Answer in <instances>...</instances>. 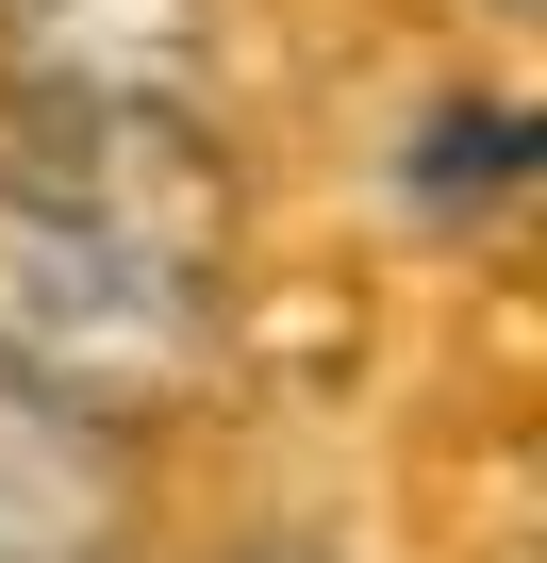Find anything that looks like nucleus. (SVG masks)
<instances>
[{
  "label": "nucleus",
  "instance_id": "423d86ee",
  "mask_svg": "<svg viewBox=\"0 0 547 563\" xmlns=\"http://www.w3.org/2000/svg\"><path fill=\"white\" fill-rule=\"evenodd\" d=\"M232 563H316V547H232Z\"/></svg>",
  "mask_w": 547,
  "mask_h": 563
},
{
  "label": "nucleus",
  "instance_id": "0eeeda50",
  "mask_svg": "<svg viewBox=\"0 0 547 563\" xmlns=\"http://www.w3.org/2000/svg\"><path fill=\"white\" fill-rule=\"evenodd\" d=\"M497 18H530V0H497Z\"/></svg>",
  "mask_w": 547,
  "mask_h": 563
},
{
  "label": "nucleus",
  "instance_id": "f03ea898",
  "mask_svg": "<svg viewBox=\"0 0 547 563\" xmlns=\"http://www.w3.org/2000/svg\"><path fill=\"white\" fill-rule=\"evenodd\" d=\"M0 216H51V232L216 282L232 265V150L183 100H0Z\"/></svg>",
  "mask_w": 547,
  "mask_h": 563
},
{
  "label": "nucleus",
  "instance_id": "f257e3e1",
  "mask_svg": "<svg viewBox=\"0 0 547 563\" xmlns=\"http://www.w3.org/2000/svg\"><path fill=\"white\" fill-rule=\"evenodd\" d=\"M0 365L84 398L100 431H133L216 365V282L100 249V232H51V216H0Z\"/></svg>",
  "mask_w": 547,
  "mask_h": 563
},
{
  "label": "nucleus",
  "instance_id": "39448f33",
  "mask_svg": "<svg viewBox=\"0 0 547 563\" xmlns=\"http://www.w3.org/2000/svg\"><path fill=\"white\" fill-rule=\"evenodd\" d=\"M514 166H530V117H514V100H448V117L398 150V216H497Z\"/></svg>",
  "mask_w": 547,
  "mask_h": 563
},
{
  "label": "nucleus",
  "instance_id": "20e7f679",
  "mask_svg": "<svg viewBox=\"0 0 547 563\" xmlns=\"http://www.w3.org/2000/svg\"><path fill=\"white\" fill-rule=\"evenodd\" d=\"M216 84L199 0H0V100H183Z\"/></svg>",
  "mask_w": 547,
  "mask_h": 563
},
{
  "label": "nucleus",
  "instance_id": "7ed1b4c3",
  "mask_svg": "<svg viewBox=\"0 0 547 563\" xmlns=\"http://www.w3.org/2000/svg\"><path fill=\"white\" fill-rule=\"evenodd\" d=\"M0 563H133V431L0 365Z\"/></svg>",
  "mask_w": 547,
  "mask_h": 563
}]
</instances>
